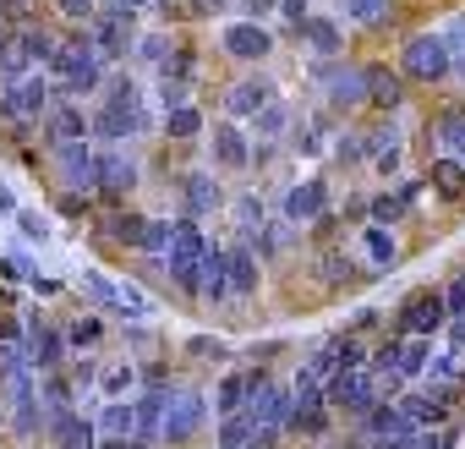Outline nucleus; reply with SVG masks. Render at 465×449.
Masks as SVG:
<instances>
[{
	"instance_id": "nucleus-1",
	"label": "nucleus",
	"mask_w": 465,
	"mask_h": 449,
	"mask_svg": "<svg viewBox=\"0 0 465 449\" xmlns=\"http://www.w3.org/2000/svg\"><path fill=\"white\" fill-rule=\"evenodd\" d=\"M45 77H50V88H55L61 99H77V105H83V94H99V88H104L110 66L94 55L88 34H83V28H72L66 39H55L50 61H45Z\"/></svg>"
},
{
	"instance_id": "nucleus-2",
	"label": "nucleus",
	"mask_w": 465,
	"mask_h": 449,
	"mask_svg": "<svg viewBox=\"0 0 465 449\" xmlns=\"http://www.w3.org/2000/svg\"><path fill=\"white\" fill-rule=\"evenodd\" d=\"M99 94H104V105L88 115V132L104 148H121L126 137H143L148 132V105H143V94H137L132 77H104Z\"/></svg>"
},
{
	"instance_id": "nucleus-3",
	"label": "nucleus",
	"mask_w": 465,
	"mask_h": 449,
	"mask_svg": "<svg viewBox=\"0 0 465 449\" xmlns=\"http://www.w3.org/2000/svg\"><path fill=\"white\" fill-rule=\"evenodd\" d=\"M50 99H55V88H50L45 72H28V77L0 83V126H17V132L39 126L50 115Z\"/></svg>"
},
{
	"instance_id": "nucleus-4",
	"label": "nucleus",
	"mask_w": 465,
	"mask_h": 449,
	"mask_svg": "<svg viewBox=\"0 0 465 449\" xmlns=\"http://www.w3.org/2000/svg\"><path fill=\"white\" fill-rule=\"evenodd\" d=\"M449 72H454V61H449V50H443V34H411V39H405V50H400V77H405V83L432 88V83H443Z\"/></svg>"
},
{
	"instance_id": "nucleus-5",
	"label": "nucleus",
	"mask_w": 465,
	"mask_h": 449,
	"mask_svg": "<svg viewBox=\"0 0 465 449\" xmlns=\"http://www.w3.org/2000/svg\"><path fill=\"white\" fill-rule=\"evenodd\" d=\"M203 247H208V236L197 231V219H175V236H170V247H164L159 269H164V280H170L175 291H186V296H192V274H197Z\"/></svg>"
},
{
	"instance_id": "nucleus-6",
	"label": "nucleus",
	"mask_w": 465,
	"mask_h": 449,
	"mask_svg": "<svg viewBox=\"0 0 465 449\" xmlns=\"http://www.w3.org/2000/svg\"><path fill=\"white\" fill-rule=\"evenodd\" d=\"M203 416H208V400H203L197 389H170V400H164V422H159V444L186 449V444L203 433Z\"/></svg>"
},
{
	"instance_id": "nucleus-7",
	"label": "nucleus",
	"mask_w": 465,
	"mask_h": 449,
	"mask_svg": "<svg viewBox=\"0 0 465 449\" xmlns=\"http://www.w3.org/2000/svg\"><path fill=\"white\" fill-rule=\"evenodd\" d=\"M137 181H143V170H137V159H132L126 148H104V154H94V192H99L110 208H121V203L137 192Z\"/></svg>"
},
{
	"instance_id": "nucleus-8",
	"label": "nucleus",
	"mask_w": 465,
	"mask_h": 449,
	"mask_svg": "<svg viewBox=\"0 0 465 449\" xmlns=\"http://www.w3.org/2000/svg\"><path fill=\"white\" fill-rule=\"evenodd\" d=\"M132 23H137V17H126V12H115V6H99V12H94V23L83 28V34H88V45H94V55H99L104 66H115V61L137 45Z\"/></svg>"
},
{
	"instance_id": "nucleus-9",
	"label": "nucleus",
	"mask_w": 465,
	"mask_h": 449,
	"mask_svg": "<svg viewBox=\"0 0 465 449\" xmlns=\"http://www.w3.org/2000/svg\"><path fill=\"white\" fill-rule=\"evenodd\" d=\"M312 77L329 88V110H334V115H356V110H367V77H361V66H345V61L334 55V61H323Z\"/></svg>"
},
{
	"instance_id": "nucleus-10",
	"label": "nucleus",
	"mask_w": 465,
	"mask_h": 449,
	"mask_svg": "<svg viewBox=\"0 0 465 449\" xmlns=\"http://www.w3.org/2000/svg\"><path fill=\"white\" fill-rule=\"evenodd\" d=\"M23 351H28V367H34V373L66 367V356H72L61 324H50L45 313H28V324H23Z\"/></svg>"
},
{
	"instance_id": "nucleus-11",
	"label": "nucleus",
	"mask_w": 465,
	"mask_h": 449,
	"mask_svg": "<svg viewBox=\"0 0 465 449\" xmlns=\"http://www.w3.org/2000/svg\"><path fill=\"white\" fill-rule=\"evenodd\" d=\"M443 324H449V313H443V291L421 285V291H411V296L400 302V334H411V340H432Z\"/></svg>"
},
{
	"instance_id": "nucleus-12",
	"label": "nucleus",
	"mask_w": 465,
	"mask_h": 449,
	"mask_svg": "<svg viewBox=\"0 0 465 449\" xmlns=\"http://www.w3.org/2000/svg\"><path fill=\"white\" fill-rule=\"evenodd\" d=\"M219 50L230 55V61H247V66H258V61H269L274 55V34L263 28V23H230L224 34H219Z\"/></svg>"
},
{
	"instance_id": "nucleus-13",
	"label": "nucleus",
	"mask_w": 465,
	"mask_h": 449,
	"mask_svg": "<svg viewBox=\"0 0 465 449\" xmlns=\"http://www.w3.org/2000/svg\"><path fill=\"white\" fill-rule=\"evenodd\" d=\"M280 214H285V224H312L318 214H329V181L323 175H307V181L285 186Z\"/></svg>"
},
{
	"instance_id": "nucleus-14",
	"label": "nucleus",
	"mask_w": 465,
	"mask_h": 449,
	"mask_svg": "<svg viewBox=\"0 0 465 449\" xmlns=\"http://www.w3.org/2000/svg\"><path fill=\"white\" fill-rule=\"evenodd\" d=\"M263 384H269V367H263V362H258V367H236V373H224V378H219V389H213V411H219V416L247 411V400H252Z\"/></svg>"
},
{
	"instance_id": "nucleus-15",
	"label": "nucleus",
	"mask_w": 465,
	"mask_h": 449,
	"mask_svg": "<svg viewBox=\"0 0 465 449\" xmlns=\"http://www.w3.org/2000/svg\"><path fill=\"white\" fill-rule=\"evenodd\" d=\"M175 186H181V208H186L181 219H208L224 208V186L213 181V170H186Z\"/></svg>"
},
{
	"instance_id": "nucleus-16",
	"label": "nucleus",
	"mask_w": 465,
	"mask_h": 449,
	"mask_svg": "<svg viewBox=\"0 0 465 449\" xmlns=\"http://www.w3.org/2000/svg\"><path fill=\"white\" fill-rule=\"evenodd\" d=\"M50 159H55V175H61L66 192H94V148H88V137L83 143H55Z\"/></svg>"
},
{
	"instance_id": "nucleus-17",
	"label": "nucleus",
	"mask_w": 465,
	"mask_h": 449,
	"mask_svg": "<svg viewBox=\"0 0 465 449\" xmlns=\"http://www.w3.org/2000/svg\"><path fill=\"white\" fill-rule=\"evenodd\" d=\"M170 389H175V384H148V389L132 400V416H137L132 438H137L143 449H159V422H164V400H170Z\"/></svg>"
},
{
	"instance_id": "nucleus-18",
	"label": "nucleus",
	"mask_w": 465,
	"mask_h": 449,
	"mask_svg": "<svg viewBox=\"0 0 465 449\" xmlns=\"http://www.w3.org/2000/svg\"><path fill=\"white\" fill-rule=\"evenodd\" d=\"M45 438H50V449H94V444H99L94 416H83L77 405H72V411L45 416Z\"/></svg>"
},
{
	"instance_id": "nucleus-19",
	"label": "nucleus",
	"mask_w": 465,
	"mask_h": 449,
	"mask_svg": "<svg viewBox=\"0 0 465 449\" xmlns=\"http://www.w3.org/2000/svg\"><path fill=\"white\" fill-rule=\"evenodd\" d=\"M224 285H230V296H258L263 269H258V247L252 242L224 247Z\"/></svg>"
},
{
	"instance_id": "nucleus-20",
	"label": "nucleus",
	"mask_w": 465,
	"mask_h": 449,
	"mask_svg": "<svg viewBox=\"0 0 465 449\" xmlns=\"http://www.w3.org/2000/svg\"><path fill=\"white\" fill-rule=\"evenodd\" d=\"M269 99H280V88H274L269 77H242V83L224 88V115H230V121H252Z\"/></svg>"
},
{
	"instance_id": "nucleus-21",
	"label": "nucleus",
	"mask_w": 465,
	"mask_h": 449,
	"mask_svg": "<svg viewBox=\"0 0 465 449\" xmlns=\"http://www.w3.org/2000/svg\"><path fill=\"white\" fill-rule=\"evenodd\" d=\"M208 154H213L219 170H247V165H252V143H247V132H242L236 121H219V126H213Z\"/></svg>"
},
{
	"instance_id": "nucleus-22",
	"label": "nucleus",
	"mask_w": 465,
	"mask_h": 449,
	"mask_svg": "<svg viewBox=\"0 0 465 449\" xmlns=\"http://www.w3.org/2000/svg\"><path fill=\"white\" fill-rule=\"evenodd\" d=\"M361 77H367V105H372L378 115H394V110L405 105V77H400V72H389L383 61L361 66Z\"/></svg>"
},
{
	"instance_id": "nucleus-23",
	"label": "nucleus",
	"mask_w": 465,
	"mask_h": 449,
	"mask_svg": "<svg viewBox=\"0 0 465 449\" xmlns=\"http://www.w3.org/2000/svg\"><path fill=\"white\" fill-rule=\"evenodd\" d=\"M45 126V143L55 148V143H83L88 137V110L77 105V99H61V105H50V115L39 121Z\"/></svg>"
},
{
	"instance_id": "nucleus-24",
	"label": "nucleus",
	"mask_w": 465,
	"mask_h": 449,
	"mask_svg": "<svg viewBox=\"0 0 465 449\" xmlns=\"http://www.w3.org/2000/svg\"><path fill=\"white\" fill-rule=\"evenodd\" d=\"M230 285H224V247L208 242L203 258H197V274H192V302H224Z\"/></svg>"
},
{
	"instance_id": "nucleus-25",
	"label": "nucleus",
	"mask_w": 465,
	"mask_h": 449,
	"mask_svg": "<svg viewBox=\"0 0 465 449\" xmlns=\"http://www.w3.org/2000/svg\"><path fill=\"white\" fill-rule=\"evenodd\" d=\"M34 389H39V400H45V416L72 411V405H77V373H72V362H66V367H50V373H34Z\"/></svg>"
},
{
	"instance_id": "nucleus-26",
	"label": "nucleus",
	"mask_w": 465,
	"mask_h": 449,
	"mask_svg": "<svg viewBox=\"0 0 465 449\" xmlns=\"http://www.w3.org/2000/svg\"><path fill=\"white\" fill-rule=\"evenodd\" d=\"M247 411H252L258 427H280V433H285V422H291V384H274V378H269V384L247 400Z\"/></svg>"
},
{
	"instance_id": "nucleus-27",
	"label": "nucleus",
	"mask_w": 465,
	"mask_h": 449,
	"mask_svg": "<svg viewBox=\"0 0 465 449\" xmlns=\"http://www.w3.org/2000/svg\"><path fill=\"white\" fill-rule=\"evenodd\" d=\"M356 422H361V433H367V438H405V433H416V427H411V416L400 411V400H378V405H367Z\"/></svg>"
},
{
	"instance_id": "nucleus-28",
	"label": "nucleus",
	"mask_w": 465,
	"mask_h": 449,
	"mask_svg": "<svg viewBox=\"0 0 465 449\" xmlns=\"http://www.w3.org/2000/svg\"><path fill=\"white\" fill-rule=\"evenodd\" d=\"M143 219H148V214L110 208V214L94 224V236H99V242H115V247H137V242H143Z\"/></svg>"
},
{
	"instance_id": "nucleus-29",
	"label": "nucleus",
	"mask_w": 465,
	"mask_h": 449,
	"mask_svg": "<svg viewBox=\"0 0 465 449\" xmlns=\"http://www.w3.org/2000/svg\"><path fill=\"white\" fill-rule=\"evenodd\" d=\"M296 39L312 45V55H323V61H334V55L345 50V34H340V23H329V17H307V23H296Z\"/></svg>"
},
{
	"instance_id": "nucleus-30",
	"label": "nucleus",
	"mask_w": 465,
	"mask_h": 449,
	"mask_svg": "<svg viewBox=\"0 0 465 449\" xmlns=\"http://www.w3.org/2000/svg\"><path fill=\"white\" fill-rule=\"evenodd\" d=\"M432 367V340H394V378L400 384H411V378H421Z\"/></svg>"
},
{
	"instance_id": "nucleus-31",
	"label": "nucleus",
	"mask_w": 465,
	"mask_h": 449,
	"mask_svg": "<svg viewBox=\"0 0 465 449\" xmlns=\"http://www.w3.org/2000/svg\"><path fill=\"white\" fill-rule=\"evenodd\" d=\"M329 427H334V411H329V405H291L285 433H296V438H307V444H323Z\"/></svg>"
},
{
	"instance_id": "nucleus-32",
	"label": "nucleus",
	"mask_w": 465,
	"mask_h": 449,
	"mask_svg": "<svg viewBox=\"0 0 465 449\" xmlns=\"http://www.w3.org/2000/svg\"><path fill=\"white\" fill-rule=\"evenodd\" d=\"M416 192H421V181H405L400 192H383V197H372V203H367V214H372V224H400V219L411 214V203H416Z\"/></svg>"
},
{
	"instance_id": "nucleus-33",
	"label": "nucleus",
	"mask_w": 465,
	"mask_h": 449,
	"mask_svg": "<svg viewBox=\"0 0 465 449\" xmlns=\"http://www.w3.org/2000/svg\"><path fill=\"white\" fill-rule=\"evenodd\" d=\"M427 181H432V192H438V197H449V203H465V165H460V159L438 154V159L427 165Z\"/></svg>"
},
{
	"instance_id": "nucleus-34",
	"label": "nucleus",
	"mask_w": 465,
	"mask_h": 449,
	"mask_svg": "<svg viewBox=\"0 0 465 449\" xmlns=\"http://www.w3.org/2000/svg\"><path fill=\"white\" fill-rule=\"evenodd\" d=\"M427 132L443 143V154H449V159H460V165H465V110H438V115L427 121Z\"/></svg>"
},
{
	"instance_id": "nucleus-35",
	"label": "nucleus",
	"mask_w": 465,
	"mask_h": 449,
	"mask_svg": "<svg viewBox=\"0 0 465 449\" xmlns=\"http://www.w3.org/2000/svg\"><path fill=\"white\" fill-rule=\"evenodd\" d=\"M132 427H137L132 400H104L99 416H94V433H99V438H132Z\"/></svg>"
},
{
	"instance_id": "nucleus-36",
	"label": "nucleus",
	"mask_w": 465,
	"mask_h": 449,
	"mask_svg": "<svg viewBox=\"0 0 465 449\" xmlns=\"http://www.w3.org/2000/svg\"><path fill=\"white\" fill-rule=\"evenodd\" d=\"M340 12H345V23H356V28H383V23L394 17V0H340Z\"/></svg>"
},
{
	"instance_id": "nucleus-37",
	"label": "nucleus",
	"mask_w": 465,
	"mask_h": 449,
	"mask_svg": "<svg viewBox=\"0 0 465 449\" xmlns=\"http://www.w3.org/2000/svg\"><path fill=\"white\" fill-rule=\"evenodd\" d=\"M258 433V422H252V411H230V416H219V433H213V449H242L247 438Z\"/></svg>"
},
{
	"instance_id": "nucleus-38",
	"label": "nucleus",
	"mask_w": 465,
	"mask_h": 449,
	"mask_svg": "<svg viewBox=\"0 0 465 449\" xmlns=\"http://www.w3.org/2000/svg\"><path fill=\"white\" fill-rule=\"evenodd\" d=\"M164 137H170V143H197V137H203V110H197V105L164 110Z\"/></svg>"
},
{
	"instance_id": "nucleus-39",
	"label": "nucleus",
	"mask_w": 465,
	"mask_h": 449,
	"mask_svg": "<svg viewBox=\"0 0 465 449\" xmlns=\"http://www.w3.org/2000/svg\"><path fill=\"white\" fill-rule=\"evenodd\" d=\"M291 132V105H280V99H269L258 115H252V137H263V143H274V137H285Z\"/></svg>"
},
{
	"instance_id": "nucleus-40",
	"label": "nucleus",
	"mask_w": 465,
	"mask_h": 449,
	"mask_svg": "<svg viewBox=\"0 0 465 449\" xmlns=\"http://www.w3.org/2000/svg\"><path fill=\"white\" fill-rule=\"evenodd\" d=\"M361 247H367V258H372L378 269H389V264L400 258V247H394V236H389V224H361Z\"/></svg>"
},
{
	"instance_id": "nucleus-41",
	"label": "nucleus",
	"mask_w": 465,
	"mask_h": 449,
	"mask_svg": "<svg viewBox=\"0 0 465 449\" xmlns=\"http://www.w3.org/2000/svg\"><path fill=\"white\" fill-rule=\"evenodd\" d=\"M383 148H400V126H394V115H383L378 126L361 132V159H378Z\"/></svg>"
},
{
	"instance_id": "nucleus-42",
	"label": "nucleus",
	"mask_w": 465,
	"mask_h": 449,
	"mask_svg": "<svg viewBox=\"0 0 465 449\" xmlns=\"http://www.w3.org/2000/svg\"><path fill=\"white\" fill-rule=\"evenodd\" d=\"M83 296H88L94 307H104V313H121V285H110V280L94 274V269L83 274Z\"/></svg>"
},
{
	"instance_id": "nucleus-43",
	"label": "nucleus",
	"mask_w": 465,
	"mask_h": 449,
	"mask_svg": "<svg viewBox=\"0 0 465 449\" xmlns=\"http://www.w3.org/2000/svg\"><path fill=\"white\" fill-rule=\"evenodd\" d=\"M61 334H66V351H72V345H88V351H94V345L104 340V324H99L94 313H77V318H72Z\"/></svg>"
},
{
	"instance_id": "nucleus-44",
	"label": "nucleus",
	"mask_w": 465,
	"mask_h": 449,
	"mask_svg": "<svg viewBox=\"0 0 465 449\" xmlns=\"http://www.w3.org/2000/svg\"><path fill=\"white\" fill-rule=\"evenodd\" d=\"M170 236H175V224H170V219H143V242H137V253H148V258H164Z\"/></svg>"
},
{
	"instance_id": "nucleus-45",
	"label": "nucleus",
	"mask_w": 465,
	"mask_h": 449,
	"mask_svg": "<svg viewBox=\"0 0 465 449\" xmlns=\"http://www.w3.org/2000/svg\"><path fill=\"white\" fill-rule=\"evenodd\" d=\"M132 384H137V367H132V362H110V367L99 373L104 400H121V389H132Z\"/></svg>"
},
{
	"instance_id": "nucleus-46",
	"label": "nucleus",
	"mask_w": 465,
	"mask_h": 449,
	"mask_svg": "<svg viewBox=\"0 0 465 449\" xmlns=\"http://www.w3.org/2000/svg\"><path fill=\"white\" fill-rule=\"evenodd\" d=\"M351 280H356L351 253H323V285H351Z\"/></svg>"
},
{
	"instance_id": "nucleus-47",
	"label": "nucleus",
	"mask_w": 465,
	"mask_h": 449,
	"mask_svg": "<svg viewBox=\"0 0 465 449\" xmlns=\"http://www.w3.org/2000/svg\"><path fill=\"white\" fill-rule=\"evenodd\" d=\"M323 132H329V115L307 121V126H302V132L291 137V148H296V154H318V148H323Z\"/></svg>"
},
{
	"instance_id": "nucleus-48",
	"label": "nucleus",
	"mask_w": 465,
	"mask_h": 449,
	"mask_svg": "<svg viewBox=\"0 0 465 449\" xmlns=\"http://www.w3.org/2000/svg\"><path fill=\"white\" fill-rule=\"evenodd\" d=\"M55 12H61L72 28H88V23H94V12H99V0H55Z\"/></svg>"
},
{
	"instance_id": "nucleus-49",
	"label": "nucleus",
	"mask_w": 465,
	"mask_h": 449,
	"mask_svg": "<svg viewBox=\"0 0 465 449\" xmlns=\"http://www.w3.org/2000/svg\"><path fill=\"white\" fill-rule=\"evenodd\" d=\"M170 50H175L170 34H148V39H137V61H148V66H164Z\"/></svg>"
},
{
	"instance_id": "nucleus-50",
	"label": "nucleus",
	"mask_w": 465,
	"mask_h": 449,
	"mask_svg": "<svg viewBox=\"0 0 465 449\" xmlns=\"http://www.w3.org/2000/svg\"><path fill=\"white\" fill-rule=\"evenodd\" d=\"M34 6H39V0H0V23H6V28H28Z\"/></svg>"
},
{
	"instance_id": "nucleus-51",
	"label": "nucleus",
	"mask_w": 465,
	"mask_h": 449,
	"mask_svg": "<svg viewBox=\"0 0 465 449\" xmlns=\"http://www.w3.org/2000/svg\"><path fill=\"white\" fill-rule=\"evenodd\" d=\"M236 219H242V231H247V236H252V231H263V203H258V192L236 197Z\"/></svg>"
},
{
	"instance_id": "nucleus-52",
	"label": "nucleus",
	"mask_w": 465,
	"mask_h": 449,
	"mask_svg": "<svg viewBox=\"0 0 465 449\" xmlns=\"http://www.w3.org/2000/svg\"><path fill=\"white\" fill-rule=\"evenodd\" d=\"M186 351H192L197 362H224V356H230V345H224V340H208V334H197V340H186Z\"/></svg>"
},
{
	"instance_id": "nucleus-53",
	"label": "nucleus",
	"mask_w": 465,
	"mask_h": 449,
	"mask_svg": "<svg viewBox=\"0 0 465 449\" xmlns=\"http://www.w3.org/2000/svg\"><path fill=\"white\" fill-rule=\"evenodd\" d=\"M186 94H192L186 83H170V77H159V110H181V105H192Z\"/></svg>"
},
{
	"instance_id": "nucleus-54",
	"label": "nucleus",
	"mask_w": 465,
	"mask_h": 449,
	"mask_svg": "<svg viewBox=\"0 0 465 449\" xmlns=\"http://www.w3.org/2000/svg\"><path fill=\"white\" fill-rule=\"evenodd\" d=\"M66 219H88L94 214V203H88V192H61V203H55Z\"/></svg>"
},
{
	"instance_id": "nucleus-55",
	"label": "nucleus",
	"mask_w": 465,
	"mask_h": 449,
	"mask_svg": "<svg viewBox=\"0 0 465 449\" xmlns=\"http://www.w3.org/2000/svg\"><path fill=\"white\" fill-rule=\"evenodd\" d=\"M274 6H280V0H242V23H263V17H274Z\"/></svg>"
},
{
	"instance_id": "nucleus-56",
	"label": "nucleus",
	"mask_w": 465,
	"mask_h": 449,
	"mask_svg": "<svg viewBox=\"0 0 465 449\" xmlns=\"http://www.w3.org/2000/svg\"><path fill=\"white\" fill-rule=\"evenodd\" d=\"M443 313H449V318H465V274L443 291Z\"/></svg>"
},
{
	"instance_id": "nucleus-57",
	"label": "nucleus",
	"mask_w": 465,
	"mask_h": 449,
	"mask_svg": "<svg viewBox=\"0 0 465 449\" xmlns=\"http://www.w3.org/2000/svg\"><path fill=\"white\" fill-rule=\"evenodd\" d=\"M307 6H312V0H280V6H274V12H280V17H285L291 28H296V23H307V17H312Z\"/></svg>"
},
{
	"instance_id": "nucleus-58",
	"label": "nucleus",
	"mask_w": 465,
	"mask_h": 449,
	"mask_svg": "<svg viewBox=\"0 0 465 449\" xmlns=\"http://www.w3.org/2000/svg\"><path fill=\"white\" fill-rule=\"evenodd\" d=\"M400 165H405V148H383V154L372 159V170H378V175H394Z\"/></svg>"
},
{
	"instance_id": "nucleus-59",
	"label": "nucleus",
	"mask_w": 465,
	"mask_h": 449,
	"mask_svg": "<svg viewBox=\"0 0 465 449\" xmlns=\"http://www.w3.org/2000/svg\"><path fill=\"white\" fill-rule=\"evenodd\" d=\"M230 0H186V17H219Z\"/></svg>"
},
{
	"instance_id": "nucleus-60",
	"label": "nucleus",
	"mask_w": 465,
	"mask_h": 449,
	"mask_svg": "<svg viewBox=\"0 0 465 449\" xmlns=\"http://www.w3.org/2000/svg\"><path fill=\"white\" fill-rule=\"evenodd\" d=\"M334 154H340L345 165H356V159H361V132H345V143H334Z\"/></svg>"
},
{
	"instance_id": "nucleus-61",
	"label": "nucleus",
	"mask_w": 465,
	"mask_h": 449,
	"mask_svg": "<svg viewBox=\"0 0 465 449\" xmlns=\"http://www.w3.org/2000/svg\"><path fill=\"white\" fill-rule=\"evenodd\" d=\"M94 449H143V444H137V438H99Z\"/></svg>"
},
{
	"instance_id": "nucleus-62",
	"label": "nucleus",
	"mask_w": 465,
	"mask_h": 449,
	"mask_svg": "<svg viewBox=\"0 0 465 449\" xmlns=\"http://www.w3.org/2000/svg\"><path fill=\"white\" fill-rule=\"evenodd\" d=\"M6 39H12V34L0 28V83H6Z\"/></svg>"
},
{
	"instance_id": "nucleus-63",
	"label": "nucleus",
	"mask_w": 465,
	"mask_h": 449,
	"mask_svg": "<svg viewBox=\"0 0 465 449\" xmlns=\"http://www.w3.org/2000/svg\"><path fill=\"white\" fill-rule=\"evenodd\" d=\"M0 416H6V378H0Z\"/></svg>"
}]
</instances>
